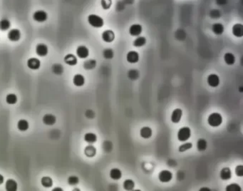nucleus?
<instances>
[{
	"label": "nucleus",
	"instance_id": "1",
	"mask_svg": "<svg viewBox=\"0 0 243 191\" xmlns=\"http://www.w3.org/2000/svg\"><path fill=\"white\" fill-rule=\"evenodd\" d=\"M88 22L94 28H101L104 24V20L97 14H90L88 16Z\"/></svg>",
	"mask_w": 243,
	"mask_h": 191
},
{
	"label": "nucleus",
	"instance_id": "2",
	"mask_svg": "<svg viewBox=\"0 0 243 191\" xmlns=\"http://www.w3.org/2000/svg\"><path fill=\"white\" fill-rule=\"evenodd\" d=\"M208 124L212 127H218L222 123V116L219 113H213L208 116Z\"/></svg>",
	"mask_w": 243,
	"mask_h": 191
},
{
	"label": "nucleus",
	"instance_id": "3",
	"mask_svg": "<svg viewBox=\"0 0 243 191\" xmlns=\"http://www.w3.org/2000/svg\"><path fill=\"white\" fill-rule=\"evenodd\" d=\"M177 139L181 142H185L190 138L191 136V130L189 127H183L179 129L177 134Z\"/></svg>",
	"mask_w": 243,
	"mask_h": 191
},
{
	"label": "nucleus",
	"instance_id": "4",
	"mask_svg": "<svg viewBox=\"0 0 243 191\" xmlns=\"http://www.w3.org/2000/svg\"><path fill=\"white\" fill-rule=\"evenodd\" d=\"M47 19H48V14L44 10H37L33 14V19L39 23L44 22Z\"/></svg>",
	"mask_w": 243,
	"mask_h": 191
},
{
	"label": "nucleus",
	"instance_id": "5",
	"mask_svg": "<svg viewBox=\"0 0 243 191\" xmlns=\"http://www.w3.org/2000/svg\"><path fill=\"white\" fill-rule=\"evenodd\" d=\"M173 178V173L170 170H161L158 174V179L162 183H168Z\"/></svg>",
	"mask_w": 243,
	"mask_h": 191
},
{
	"label": "nucleus",
	"instance_id": "6",
	"mask_svg": "<svg viewBox=\"0 0 243 191\" xmlns=\"http://www.w3.org/2000/svg\"><path fill=\"white\" fill-rule=\"evenodd\" d=\"M7 38L11 42H18L21 39V31L18 29H12L8 32Z\"/></svg>",
	"mask_w": 243,
	"mask_h": 191
},
{
	"label": "nucleus",
	"instance_id": "7",
	"mask_svg": "<svg viewBox=\"0 0 243 191\" xmlns=\"http://www.w3.org/2000/svg\"><path fill=\"white\" fill-rule=\"evenodd\" d=\"M36 53L39 56V57H44L48 54L49 52V48L47 46L46 44H43V43H40L38 44L36 46Z\"/></svg>",
	"mask_w": 243,
	"mask_h": 191
},
{
	"label": "nucleus",
	"instance_id": "8",
	"mask_svg": "<svg viewBox=\"0 0 243 191\" xmlns=\"http://www.w3.org/2000/svg\"><path fill=\"white\" fill-rule=\"evenodd\" d=\"M76 53L77 57L82 59H86V58L89 56V49H88L86 46H84V45L78 46L77 47V49H76Z\"/></svg>",
	"mask_w": 243,
	"mask_h": 191
},
{
	"label": "nucleus",
	"instance_id": "9",
	"mask_svg": "<svg viewBox=\"0 0 243 191\" xmlns=\"http://www.w3.org/2000/svg\"><path fill=\"white\" fill-rule=\"evenodd\" d=\"M207 82H208V84L210 86L213 87V88H216L220 84L219 76L215 74H210L208 76V78H207Z\"/></svg>",
	"mask_w": 243,
	"mask_h": 191
},
{
	"label": "nucleus",
	"instance_id": "10",
	"mask_svg": "<svg viewBox=\"0 0 243 191\" xmlns=\"http://www.w3.org/2000/svg\"><path fill=\"white\" fill-rule=\"evenodd\" d=\"M142 26L138 24H132L129 28V34L132 37H139L142 33Z\"/></svg>",
	"mask_w": 243,
	"mask_h": 191
},
{
	"label": "nucleus",
	"instance_id": "11",
	"mask_svg": "<svg viewBox=\"0 0 243 191\" xmlns=\"http://www.w3.org/2000/svg\"><path fill=\"white\" fill-rule=\"evenodd\" d=\"M103 41L106 43H111L115 39V34L112 30H106L101 35Z\"/></svg>",
	"mask_w": 243,
	"mask_h": 191
},
{
	"label": "nucleus",
	"instance_id": "12",
	"mask_svg": "<svg viewBox=\"0 0 243 191\" xmlns=\"http://www.w3.org/2000/svg\"><path fill=\"white\" fill-rule=\"evenodd\" d=\"M27 66L31 70H38L41 66V62L37 58H30L27 61Z\"/></svg>",
	"mask_w": 243,
	"mask_h": 191
},
{
	"label": "nucleus",
	"instance_id": "13",
	"mask_svg": "<svg viewBox=\"0 0 243 191\" xmlns=\"http://www.w3.org/2000/svg\"><path fill=\"white\" fill-rule=\"evenodd\" d=\"M182 116H183V111H182V109H176L173 111L171 117H170V120H171L173 123H178L181 120Z\"/></svg>",
	"mask_w": 243,
	"mask_h": 191
},
{
	"label": "nucleus",
	"instance_id": "14",
	"mask_svg": "<svg viewBox=\"0 0 243 191\" xmlns=\"http://www.w3.org/2000/svg\"><path fill=\"white\" fill-rule=\"evenodd\" d=\"M42 121H43L44 124L46 125H54L56 122H57V118L54 115L51 113L46 114L43 116L42 118Z\"/></svg>",
	"mask_w": 243,
	"mask_h": 191
},
{
	"label": "nucleus",
	"instance_id": "15",
	"mask_svg": "<svg viewBox=\"0 0 243 191\" xmlns=\"http://www.w3.org/2000/svg\"><path fill=\"white\" fill-rule=\"evenodd\" d=\"M126 60L130 64H136L139 61V54L135 51H129L126 55Z\"/></svg>",
	"mask_w": 243,
	"mask_h": 191
},
{
	"label": "nucleus",
	"instance_id": "16",
	"mask_svg": "<svg viewBox=\"0 0 243 191\" xmlns=\"http://www.w3.org/2000/svg\"><path fill=\"white\" fill-rule=\"evenodd\" d=\"M233 34L236 37H242L243 36V26L241 24H234L232 28Z\"/></svg>",
	"mask_w": 243,
	"mask_h": 191
},
{
	"label": "nucleus",
	"instance_id": "17",
	"mask_svg": "<svg viewBox=\"0 0 243 191\" xmlns=\"http://www.w3.org/2000/svg\"><path fill=\"white\" fill-rule=\"evenodd\" d=\"M64 61L67 65L72 66H75L78 63L77 57L75 55H74L73 54H66L65 56Z\"/></svg>",
	"mask_w": 243,
	"mask_h": 191
},
{
	"label": "nucleus",
	"instance_id": "18",
	"mask_svg": "<svg viewBox=\"0 0 243 191\" xmlns=\"http://www.w3.org/2000/svg\"><path fill=\"white\" fill-rule=\"evenodd\" d=\"M73 84L76 86L80 87L84 86L85 84V78L82 74H77L74 76L73 78Z\"/></svg>",
	"mask_w": 243,
	"mask_h": 191
},
{
	"label": "nucleus",
	"instance_id": "19",
	"mask_svg": "<svg viewBox=\"0 0 243 191\" xmlns=\"http://www.w3.org/2000/svg\"><path fill=\"white\" fill-rule=\"evenodd\" d=\"M232 175L233 174H232L230 168L228 167H225L222 168L221 171H220V177L223 181H228V180H229L232 177Z\"/></svg>",
	"mask_w": 243,
	"mask_h": 191
},
{
	"label": "nucleus",
	"instance_id": "20",
	"mask_svg": "<svg viewBox=\"0 0 243 191\" xmlns=\"http://www.w3.org/2000/svg\"><path fill=\"white\" fill-rule=\"evenodd\" d=\"M17 183L13 179H8L6 182L5 188L7 191H16L17 190Z\"/></svg>",
	"mask_w": 243,
	"mask_h": 191
},
{
	"label": "nucleus",
	"instance_id": "21",
	"mask_svg": "<svg viewBox=\"0 0 243 191\" xmlns=\"http://www.w3.org/2000/svg\"><path fill=\"white\" fill-rule=\"evenodd\" d=\"M152 134H153L152 129H150V127H148V126L143 127L140 131L141 136L143 138H145V139L150 138V137L152 136Z\"/></svg>",
	"mask_w": 243,
	"mask_h": 191
},
{
	"label": "nucleus",
	"instance_id": "22",
	"mask_svg": "<svg viewBox=\"0 0 243 191\" xmlns=\"http://www.w3.org/2000/svg\"><path fill=\"white\" fill-rule=\"evenodd\" d=\"M29 128V123L25 119H20L17 123V129L20 131H26Z\"/></svg>",
	"mask_w": 243,
	"mask_h": 191
},
{
	"label": "nucleus",
	"instance_id": "23",
	"mask_svg": "<svg viewBox=\"0 0 243 191\" xmlns=\"http://www.w3.org/2000/svg\"><path fill=\"white\" fill-rule=\"evenodd\" d=\"M84 141L89 144H93L97 141V136L94 133H87L84 135Z\"/></svg>",
	"mask_w": 243,
	"mask_h": 191
},
{
	"label": "nucleus",
	"instance_id": "24",
	"mask_svg": "<svg viewBox=\"0 0 243 191\" xmlns=\"http://www.w3.org/2000/svg\"><path fill=\"white\" fill-rule=\"evenodd\" d=\"M110 177L111 179L114 180V181H118L120 180L122 177V173H121V170L118 168H113L110 171Z\"/></svg>",
	"mask_w": 243,
	"mask_h": 191
},
{
	"label": "nucleus",
	"instance_id": "25",
	"mask_svg": "<svg viewBox=\"0 0 243 191\" xmlns=\"http://www.w3.org/2000/svg\"><path fill=\"white\" fill-rule=\"evenodd\" d=\"M212 31L216 35H221L224 32V26L221 23H215L212 26Z\"/></svg>",
	"mask_w": 243,
	"mask_h": 191
},
{
	"label": "nucleus",
	"instance_id": "26",
	"mask_svg": "<svg viewBox=\"0 0 243 191\" xmlns=\"http://www.w3.org/2000/svg\"><path fill=\"white\" fill-rule=\"evenodd\" d=\"M224 60L225 62L226 63V64L229 65V66H232L235 64V57L233 54L232 53H226L224 55Z\"/></svg>",
	"mask_w": 243,
	"mask_h": 191
},
{
	"label": "nucleus",
	"instance_id": "27",
	"mask_svg": "<svg viewBox=\"0 0 243 191\" xmlns=\"http://www.w3.org/2000/svg\"><path fill=\"white\" fill-rule=\"evenodd\" d=\"M41 183L43 187L46 188H49L52 187L53 180L51 179V177L49 176H44L41 179Z\"/></svg>",
	"mask_w": 243,
	"mask_h": 191
},
{
	"label": "nucleus",
	"instance_id": "28",
	"mask_svg": "<svg viewBox=\"0 0 243 191\" xmlns=\"http://www.w3.org/2000/svg\"><path fill=\"white\" fill-rule=\"evenodd\" d=\"M11 22L8 19H2L0 20V30L2 31H7L10 29Z\"/></svg>",
	"mask_w": 243,
	"mask_h": 191
},
{
	"label": "nucleus",
	"instance_id": "29",
	"mask_svg": "<svg viewBox=\"0 0 243 191\" xmlns=\"http://www.w3.org/2000/svg\"><path fill=\"white\" fill-rule=\"evenodd\" d=\"M18 101L17 96L14 94H9L6 96V102L10 105L16 104Z\"/></svg>",
	"mask_w": 243,
	"mask_h": 191
},
{
	"label": "nucleus",
	"instance_id": "30",
	"mask_svg": "<svg viewBox=\"0 0 243 191\" xmlns=\"http://www.w3.org/2000/svg\"><path fill=\"white\" fill-rule=\"evenodd\" d=\"M146 44V39L144 37H138L136 39L134 40L133 43V46L137 47H142L144 45Z\"/></svg>",
	"mask_w": 243,
	"mask_h": 191
},
{
	"label": "nucleus",
	"instance_id": "31",
	"mask_svg": "<svg viewBox=\"0 0 243 191\" xmlns=\"http://www.w3.org/2000/svg\"><path fill=\"white\" fill-rule=\"evenodd\" d=\"M207 146H208V143H207V141L205 139L200 138L197 141V149L199 151H205L206 150Z\"/></svg>",
	"mask_w": 243,
	"mask_h": 191
},
{
	"label": "nucleus",
	"instance_id": "32",
	"mask_svg": "<svg viewBox=\"0 0 243 191\" xmlns=\"http://www.w3.org/2000/svg\"><path fill=\"white\" fill-rule=\"evenodd\" d=\"M123 186L125 190H132L135 188V183L131 179H127L124 181Z\"/></svg>",
	"mask_w": 243,
	"mask_h": 191
},
{
	"label": "nucleus",
	"instance_id": "33",
	"mask_svg": "<svg viewBox=\"0 0 243 191\" xmlns=\"http://www.w3.org/2000/svg\"><path fill=\"white\" fill-rule=\"evenodd\" d=\"M85 154L88 157H93L96 153V149L95 147H94L93 145H89V146L86 147L84 150Z\"/></svg>",
	"mask_w": 243,
	"mask_h": 191
},
{
	"label": "nucleus",
	"instance_id": "34",
	"mask_svg": "<svg viewBox=\"0 0 243 191\" xmlns=\"http://www.w3.org/2000/svg\"><path fill=\"white\" fill-rule=\"evenodd\" d=\"M192 147H193V143H190V142L184 143L183 144H182L181 145H180L179 148H178V150H179V152L183 153V152L186 151V150H190V148H192Z\"/></svg>",
	"mask_w": 243,
	"mask_h": 191
},
{
	"label": "nucleus",
	"instance_id": "35",
	"mask_svg": "<svg viewBox=\"0 0 243 191\" xmlns=\"http://www.w3.org/2000/svg\"><path fill=\"white\" fill-rule=\"evenodd\" d=\"M225 190L227 191H241V187L236 183H232L229 184L225 188Z\"/></svg>",
	"mask_w": 243,
	"mask_h": 191
},
{
	"label": "nucleus",
	"instance_id": "36",
	"mask_svg": "<svg viewBox=\"0 0 243 191\" xmlns=\"http://www.w3.org/2000/svg\"><path fill=\"white\" fill-rule=\"evenodd\" d=\"M52 71L57 75H61L64 72V69L61 64H54L52 66Z\"/></svg>",
	"mask_w": 243,
	"mask_h": 191
},
{
	"label": "nucleus",
	"instance_id": "37",
	"mask_svg": "<svg viewBox=\"0 0 243 191\" xmlns=\"http://www.w3.org/2000/svg\"><path fill=\"white\" fill-rule=\"evenodd\" d=\"M101 5L103 10H109L112 5V0H101Z\"/></svg>",
	"mask_w": 243,
	"mask_h": 191
},
{
	"label": "nucleus",
	"instance_id": "38",
	"mask_svg": "<svg viewBox=\"0 0 243 191\" xmlns=\"http://www.w3.org/2000/svg\"><path fill=\"white\" fill-rule=\"evenodd\" d=\"M67 181H68L69 185H77V184H78V183H79V178H78L77 176H72L69 177Z\"/></svg>",
	"mask_w": 243,
	"mask_h": 191
},
{
	"label": "nucleus",
	"instance_id": "39",
	"mask_svg": "<svg viewBox=\"0 0 243 191\" xmlns=\"http://www.w3.org/2000/svg\"><path fill=\"white\" fill-rule=\"evenodd\" d=\"M103 56L106 59H111L113 58L114 56V52L111 49H106L103 51Z\"/></svg>",
	"mask_w": 243,
	"mask_h": 191
},
{
	"label": "nucleus",
	"instance_id": "40",
	"mask_svg": "<svg viewBox=\"0 0 243 191\" xmlns=\"http://www.w3.org/2000/svg\"><path fill=\"white\" fill-rule=\"evenodd\" d=\"M235 174L238 177L243 176V165H240L235 168Z\"/></svg>",
	"mask_w": 243,
	"mask_h": 191
},
{
	"label": "nucleus",
	"instance_id": "41",
	"mask_svg": "<svg viewBox=\"0 0 243 191\" xmlns=\"http://www.w3.org/2000/svg\"><path fill=\"white\" fill-rule=\"evenodd\" d=\"M4 176H2V175L0 174V185H2V184L4 183Z\"/></svg>",
	"mask_w": 243,
	"mask_h": 191
},
{
	"label": "nucleus",
	"instance_id": "42",
	"mask_svg": "<svg viewBox=\"0 0 243 191\" xmlns=\"http://www.w3.org/2000/svg\"><path fill=\"white\" fill-rule=\"evenodd\" d=\"M200 191H205V190L209 191V190H210V188H202L201 189H200Z\"/></svg>",
	"mask_w": 243,
	"mask_h": 191
},
{
	"label": "nucleus",
	"instance_id": "43",
	"mask_svg": "<svg viewBox=\"0 0 243 191\" xmlns=\"http://www.w3.org/2000/svg\"><path fill=\"white\" fill-rule=\"evenodd\" d=\"M53 190H54V191H56V190H60V191H62V189H61L60 188H56L55 189H54Z\"/></svg>",
	"mask_w": 243,
	"mask_h": 191
}]
</instances>
